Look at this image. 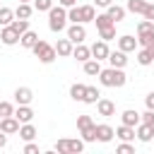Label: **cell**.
I'll use <instances>...</instances> for the list:
<instances>
[{"instance_id": "cell-1", "label": "cell", "mask_w": 154, "mask_h": 154, "mask_svg": "<svg viewBox=\"0 0 154 154\" xmlns=\"http://www.w3.org/2000/svg\"><path fill=\"white\" fill-rule=\"evenodd\" d=\"M99 82L103 84V87H123L125 82H128V75L123 72V67H106V70H101L99 72Z\"/></svg>"}, {"instance_id": "cell-2", "label": "cell", "mask_w": 154, "mask_h": 154, "mask_svg": "<svg viewBox=\"0 0 154 154\" xmlns=\"http://www.w3.org/2000/svg\"><path fill=\"white\" fill-rule=\"evenodd\" d=\"M67 26V7H63V5H53L51 10H48V29L53 31V34H58V31H63Z\"/></svg>"}, {"instance_id": "cell-3", "label": "cell", "mask_w": 154, "mask_h": 154, "mask_svg": "<svg viewBox=\"0 0 154 154\" xmlns=\"http://www.w3.org/2000/svg\"><path fill=\"white\" fill-rule=\"evenodd\" d=\"M137 43L142 48H152L154 46V22L149 19H142L137 24Z\"/></svg>"}, {"instance_id": "cell-4", "label": "cell", "mask_w": 154, "mask_h": 154, "mask_svg": "<svg viewBox=\"0 0 154 154\" xmlns=\"http://www.w3.org/2000/svg\"><path fill=\"white\" fill-rule=\"evenodd\" d=\"M31 51H34V55H36V58H38L43 65H48V63H53V60L58 58V51H55V46H51L48 41H41V38L36 41V46H34Z\"/></svg>"}, {"instance_id": "cell-5", "label": "cell", "mask_w": 154, "mask_h": 154, "mask_svg": "<svg viewBox=\"0 0 154 154\" xmlns=\"http://www.w3.org/2000/svg\"><path fill=\"white\" fill-rule=\"evenodd\" d=\"M67 38H70L72 43H84V38H87L84 24H72V26H67Z\"/></svg>"}, {"instance_id": "cell-6", "label": "cell", "mask_w": 154, "mask_h": 154, "mask_svg": "<svg viewBox=\"0 0 154 154\" xmlns=\"http://www.w3.org/2000/svg\"><path fill=\"white\" fill-rule=\"evenodd\" d=\"M19 128H22V123H19L14 116H5V118H0V130H2V132L14 135V132H19Z\"/></svg>"}, {"instance_id": "cell-7", "label": "cell", "mask_w": 154, "mask_h": 154, "mask_svg": "<svg viewBox=\"0 0 154 154\" xmlns=\"http://www.w3.org/2000/svg\"><path fill=\"white\" fill-rule=\"evenodd\" d=\"M31 99H34V91H31L29 87H17V89H14V101H17V106H29Z\"/></svg>"}, {"instance_id": "cell-8", "label": "cell", "mask_w": 154, "mask_h": 154, "mask_svg": "<svg viewBox=\"0 0 154 154\" xmlns=\"http://www.w3.org/2000/svg\"><path fill=\"white\" fill-rule=\"evenodd\" d=\"M108 41H96L94 46H91V58H96V60H108Z\"/></svg>"}, {"instance_id": "cell-9", "label": "cell", "mask_w": 154, "mask_h": 154, "mask_svg": "<svg viewBox=\"0 0 154 154\" xmlns=\"http://www.w3.org/2000/svg\"><path fill=\"white\" fill-rule=\"evenodd\" d=\"M96 111H99V116L111 118V116H116V103L111 99H99L96 101Z\"/></svg>"}, {"instance_id": "cell-10", "label": "cell", "mask_w": 154, "mask_h": 154, "mask_svg": "<svg viewBox=\"0 0 154 154\" xmlns=\"http://www.w3.org/2000/svg\"><path fill=\"white\" fill-rule=\"evenodd\" d=\"M0 41H2L5 46H14V43H19V34L7 24V26H2V31H0Z\"/></svg>"}, {"instance_id": "cell-11", "label": "cell", "mask_w": 154, "mask_h": 154, "mask_svg": "<svg viewBox=\"0 0 154 154\" xmlns=\"http://www.w3.org/2000/svg\"><path fill=\"white\" fill-rule=\"evenodd\" d=\"M137 46H140V43H137V38H135V36H130V34H123V36H118V48H120V51H125V53H132Z\"/></svg>"}, {"instance_id": "cell-12", "label": "cell", "mask_w": 154, "mask_h": 154, "mask_svg": "<svg viewBox=\"0 0 154 154\" xmlns=\"http://www.w3.org/2000/svg\"><path fill=\"white\" fill-rule=\"evenodd\" d=\"M72 58H75L77 63H87V60L91 58V48L84 46V43H75V48H72Z\"/></svg>"}, {"instance_id": "cell-13", "label": "cell", "mask_w": 154, "mask_h": 154, "mask_svg": "<svg viewBox=\"0 0 154 154\" xmlns=\"http://www.w3.org/2000/svg\"><path fill=\"white\" fill-rule=\"evenodd\" d=\"M120 120H123V125H130V128H137V125L142 123V113H137V111H132V108H128V111H123V116H120Z\"/></svg>"}, {"instance_id": "cell-14", "label": "cell", "mask_w": 154, "mask_h": 154, "mask_svg": "<svg viewBox=\"0 0 154 154\" xmlns=\"http://www.w3.org/2000/svg\"><path fill=\"white\" fill-rule=\"evenodd\" d=\"M108 63H111L113 67H125V65H128V53L120 51V48H118V51H111V53H108Z\"/></svg>"}, {"instance_id": "cell-15", "label": "cell", "mask_w": 154, "mask_h": 154, "mask_svg": "<svg viewBox=\"0 0 154 154\" xmlns=\"http://www.w3.org/2000/svg\"><path fill=\"white\" fill-rule=\"evenodd\" d=\"M113 135H116V130H113L111 125H106V123L96 125V142H111Z\"/></svg>"}, {"instance_id": "cell-16", "label": "cell", "mask_w": 154, "mask_h": 154, "mask_svg": "<svg viewBox=\"0 0 154 154\" xmlns=\"http://www.w3.org/2000/svg\"><path fill=\"white\" fill-rule=\"evenodd\" d=\"M135 135H137V140H140V142H149V140L154 137V125L140 123V125L135 128Z\"/></svg>"}, {"instance_id": "cell-17", "label": "cell", "mask_w": 154, "mask_h": 154, "mask_svg": "<svg viewBox=\"0 0 154 154\" xmlns=\"http://www.w3.org/2000/svg\"><path fill=\"white\" fill-rule=\"evenodd\" d=\"M116 137H118L120 142H132L137 135H135V128H130V125H120V128H116Z\"/></svg>"}, {"instance_id": "cell-18", "label": "cell", "mask_w": 154, "mask_h": 154, "mask_svg": "<svg viewBox=\"0 0 154 154\" xmlns=\"http://www.w3.org/2000/svg\"><path fill=\"white\" fill-rule=\"evenodd\" d=\"M82 65H84V75H89V77H99V72H101V60L89 58V60L82 63Z\"/></svg>"}, {"instance_id": "cell-19", "label": "cell", "mask_w": 154, "mask_h": 154, "mask_svg": "<svg viewBox=\"0 0 154 154\" xmlns=\"http://www.w3.org/2000/svg\"><path fill=\"white\" fill-rule=\"evenodd\" d=\"M106 12H108V17H111L116 24L125 19V7H120V5H113V2H111V5L106 7Z\"/></svg>"}, {"instance_id": "cell-20", "label": "cell", "mask_w": 154, "mask_h": 154, "mask_svg": "<svg viewBox=\"0 0 154 154\" xmlns=\"http://www.w3.org/2000/svg\"><path fill=\"white\" fill-rule=\"evenodd\" d=\"M72 48H75V43H72L70 38H60V41L55 43V51H58V55H63V58L72 55Z\"/></svg>"}, {"instance_id": "cell-21", "label": "cell", "mask_w": 154, "mask_h": 154, "mask_svg": "<svg viewBox=\"0 0 154 154\" xmlns=\"http://www.w3.org/2000/svg\"><path fill=\"white\" fill-rule=\"evenodd\" d=\"M14 118H17L19 123H31V120H34V111H31V106H19V108L14 111Z\"/></svg>"}, {"instance_id": "cell-22", "label": "cell", "mask_w": 154, "mask_h": 154, "mask_svg": "<svg viewBox=\"0 0 154 154\" xmlns=\"http://www.w3.org/2000/svg\"><path fill=\"white\" fill-rule=\"evenodd\" d=\"M36 41H38V34H36V31H31V29H29V31H24V34L19 36V43H22L24 48H34V46H36Z\"/></svg>"}, {"instance_id": "cell-23", "label": "cell", "mask_w": 154, "mask_h": 154, "mask_svg": "<svg viewBox=\"0 0 154 154\" xmlns=\"http://www.w3.org/2000/svg\"><path fill=\"white\" fill-rule=\"evenodd\" d=\"M31 14H34V7H31L29 2H19L17 10H14V17H17V19H29Z\"/></svg>"}, {"instance_id": "cell-24", "label": "cell", "mask_w": 154, "mask_h": 154, "mask_svg": "<svg viewBox=\"0 0 154 154\" xmlns=\"http://www.w3.org/2000/svg\"><path fill=\"white\" fill-rule=\"evenodd\" d=\"M19 137H22L24 142H31V140L36 137V128H34L31 123H22V128H19Z\"/></svg>"}, {"instance_id": "cell-25", "label": "cell", "mask_w": 154, "mask_h": 154, "mask_svg": "<svg viewBox=\"0 0 154 154\" xmlns=\"http://www.w3.org/2000/svg\"><path fill=\"white\" fill-rule=\"evenodd\" d=\"M147 2H149V0H128L125 10H128V12H132V14H142V12H144V7H147Z\"/></svg>"}, {"instance_id": "cell-26", "label": "cell", "mask_w": 154, "mask_h": 154, "mask_svg": "<svg viewBox=\"0 0 154 154\" xmlns=\"http://www.w3.org/2000/svg\"><path fill=\"white\" fill-rule=\"evenodd\" d=\"M137 63L140 65H152L154 63V53H152V48H140V53H137Z\"/></svg>"}, {"instance_id": "cell-27", "label": "cell", "mask_w": 154, "mask_h": 154, "mask_svg": "<svg viewBox=\"0 0 154 154\" xmlns=\"http://www.w3.org/2000/svg\"><path fill=\"white\" fill-rule=\"evenodd\" d=\"M12 22H14V10L0 5V26H7V24H12Z\"/></svg>"}, {"instance_id": "cell-28", "label": "cell", "mask_w": 154, "mask_h": 154, "mask_svg": "<svg viewBox=\"0 0 154 154\" xmlns=\"http://www.w3.org/2000/svg\"><path fill=\"white\" fill-rule=\"evenodd\" d=\"M99 99H101V89L99 87H87V94H84L82 103H96Z\"/></svg>"}, {"instance_id": "cell-29", "label": "cell", "mask_w": 154, "mask_h": 154, "mask_svg": "<svg viewBox=\"0 0 154 154\" xmlns=\"http://www.w3.org/2000/svg\"><path fill=\"white\" fill-rule=\"evenodd\" d=\"M79 7H82V24L96 19V10H94V5H79Z\"/></svg>"}, {"instance_id": "cell-30", "label": "cell", "mask_w": 154, "mask_h": 154, "mask_svg": "<svg viewBox=\"0 0 154 154\" xmlns=\"http://www.w3.org/2000/svg\"><path fill=\"white\" fill-rule=\"evenodd\" d=\"M67 19H70L72 24H82V7H79V5L67 7Z\"/></svg>"}, {"instance_id": "cell-31", "label": "cell", "mask_w": 154, "mask_h": 154, "mask_svg": "<svg viewBox=\"0 0 154 154\" xmlns=\"http://www.w3.org/2000/svg\"><path fill=\"white\" fill-rule=\"evenodd\" d=\"M84 94H87V84H72L70 87V96L75 101H84Z\"/></svg>"}, {"instance_id": "cell-32", "label": "cell", "mask_w": 154, "mask_h": 154, "mask_svg": "<svg viewBox=\"0 0 154 154\" xmlns=\"http://www.w3.org/2000/svg\"><path fill=\"white\" fill-rule=\"evenodd\" d=\"M94 22H96V29H106V26H113V24H116V22L108 17V12H103V14H96V19H94Z\"/></svg>"}, {"instance_id": "cell-33", "label": "cell", "mask_w": 154, "mask_h": 154, "mask_svg": "<svg viewBox=\"0 0 154 154\" xmlns=\"http://www.w3.org/2000/svg\"><path fill=\"white\" fill-rule=\"evenodd\" d=\"M79 132H82V140L84 142H96V123L89 125V128H84V130H79Z\"/></svg>"}, {"instance_id": "cell-34", "label": "cell", "mask_w": 154, "mask_h": 154, "mask_svg": "<svg viewBox=\"0 0 154 154\" xmlns=\"http://www.w3.org/2000/svg\"><path fill=\"white\" fill-rule=\"evenodd\" d=\"M10 26H12V29H14V31H17L19 36H22L24 31H29V19H14V22H12Z\"/></svg>"}, {"instance_id": "cell-35", "label": "cell", "mask_w": 154, "mask_h": 154, "mask_svg": "<svg viewBox=\"0 0 154 154\" xmlns=\"http://www.w3.org/2000/svg\"><path fill=\"white\" fill-rule=\"evenodd\" d=\"M99 38H103V41L116 38V24L113 26H106V29H99Z\"/></svg>"}, {"instance_id": "cell-36", "label": "cell", "mask_w": 154, "mask_h": 154, "mask_svg": "<svg viewBox=\"0 0 154 154\" xmlns=\"http://www.w3.org/2000/svg\"><path fill=\"white\" fill-rule=\"evenodd\" d=\"M67 147H70V154H79L84 149V140H67Z\"/></svg>"}, {"instance_id": "cell-37", "label": "cell", "mask_w": 154, "mask_h": 154, "mask_svg": "<svg viewBox=\"0 0 154 154\" xmlns=\"http://www.w3.org/2000/svg\"><path fill=\"white\" fill-rule=\"evenodd\" d=\"M53 7V0H34V10L36 12H48Z\"/></svg>"}, {"instance_id": "cell-38", "label": "cell", "mask_w": 154, "mask_h": 154, "mask_svg": "<svg viewBox=\"0 0 154 154\" xmlns=\"http://www.w3.org/2000/svg\"><path fill=\"white\" fill-rule=\"evenodd\" d=\"M5 116H14V106L10 101H0V118H5Z\"/></svg>"}, {"instance_id": "cell-39", "label": "cell", "mask_w": 154, "mask_h": 154, "mask_svg": "<svg viewBox=\"0 0 154 154\" xmlns=\"http://www.w3.org/2000/svg\"><path fill=\"white\" fill-rule=\"evenodd\" d=\"M89 125H94V120H91L89 116H79V118H77V128H79V130H84V128H89Z\"/></svg>"}, {"instance_id": "cell-40", "label": "cell", "mask_w": 154, "mask_h": 154, "mask_svg": "<svg viewBox=\"0 0 154 154\" xmlns=\"http://www.w3.org/2000/svg\"><path fill=\"white\" fill-rule=\"evenodd\" d=\"M142 17H144V19H149V22H154V2H152V0L147 2V7H144V12H142Z\"/></svg>"}, {"instance_id": "cell-41", "label": "cell", "mask_w": 154, "mask_h": 154, "mask_svg": "<svg viewBox=\"0 0 154 154\" xmlns=\"http://www.w3.org/2000/svg\"><path fill=\"white\" fill-rule=\"evenodd\" d=\"M55 152H60V154H70L67 140H58V142H55Z\"/></svg>"}, {"instance_id": "cell-42", "label": "cell", "mask_w": 154, "mask_h": 154, "mask_svg": "<svg viewBox=\"0 0 154 154\" xmlns=\"http://www.w3.org/2000/svg\"><path fill=\"white\" fill-rule=\"evenodd\" d=\"M116 149H118L120 154H132V152H135V147H132L130 142H120V144H118Z\"/></svg>"}, {"instance_id": "cell-43", "label": "cell", "mask_w": 154, "mask_h": 154, "mask_svg": "<svg viewBox=\"0 0 154 154\" xmlns=\"http://www.w3.org/2000/svg\"><path fill=\"white\" fill-rule=\"evenodd\" d=\"M142 123H147V125H154V111H149V108H147V111L142 113Z\"/></svg>"}, {"instance_id": "cell-44", "label": "cell", "mask_w": 154, "mask_h": 154, "mask_svg": "<svg viewBox=\"0 0 154 154\" xmlns=\"http://www.w3.org/2000/svg\"><path fill=\"white\" fill-rule=\"evenodd\" d=\"M24 154H38V144L26 142V144H24Z\"/></svg>"}, {"instance_id": "cell-45", "label": "cell", "mask_w": 154, "mask_h": 154, "mask_svg": "<svg viewBox=\"0 0 154 154\" xmlns=\"http://www.w3.org/2000/svg\"><path fill=\"white\" fill-rule=\"evenodd\" d=\"M144 106H147L149 111H154V91H149V94L144 96Z\"/></svg>"}, {"instance_id": "cell-46", "label": "cell", "mask_w": 154, "mask_h": 154, "mask_svg": "<svg viewBox=\"0 0 154 154\" xmlns=\"http://www.w3.org/2000/svg\"><path fill=\"white\" fill-rule=\"evenodd\" d=\"M111 2H113V0H94V5H96V7H108Z\"/></svg>"}, {"instance_id": "cell-47", "label": "cell", "mask_w": 154, "mask_h": 154, "mask_svg": "<svg viewBox=\"0 0 154 154\" xmlns=\"http://www.w3.org/2000/svg\"><path fill=\"white\" fill-rule=\"evenodd\" d=\"M58 5H63V7H72V5H77V0H58Z\"/></svg>"}, {"instance_id": "cell-48", "label": "cell", "mask_w": 154, "mask_h": 154, "mask_svg": "<svg viewBox=\"0 0 154 154\" xmlns=\"http://www.w3.org/2000/svg\"><path fill=\"white\" fill-rule=\"evenodd\" d=\"M5 144H7V132H2V130H0V149H2Z\"/></svg>"}, {"instance_id": "cell-49", "label": "cell", "mask_w": 154, "mask_h": 154, "mask_svg": "<svg viewBox=\"0 0 154 154\" xmlns=\"http://www.w3.org/2000/svg\"><path fill=\"white\" fill-rule=\"evenodd\" d=\"M19 2H29V0H19Z\"/></svg>"}, {"instance_id": "cell-50", "label": "cell", "mask_w": 154, "mask_h": 154, "mask_svg": "<svg viewBox=\"0 0 154 154\" xmlns=\"http://www.w3.org/2000/svg\"><path fill=\"white\" fill-rule=\"evenodd\" d=\"M152 53H154V46H152Z\"/></svg>"}, {"instance_id": "cell-51", "label": "cell", "mask_w": 154, "mask_h": 154, "mask_svg": "<svg viewBox=\"0 0 154 154\" xmlns=\"http://www.w3.org/2000/svg\"><path fill=\"white\" fill-rule=\"evenodd\" d=\"M152 2H154V0H152Z\"/></svg>"}]
</instances>
